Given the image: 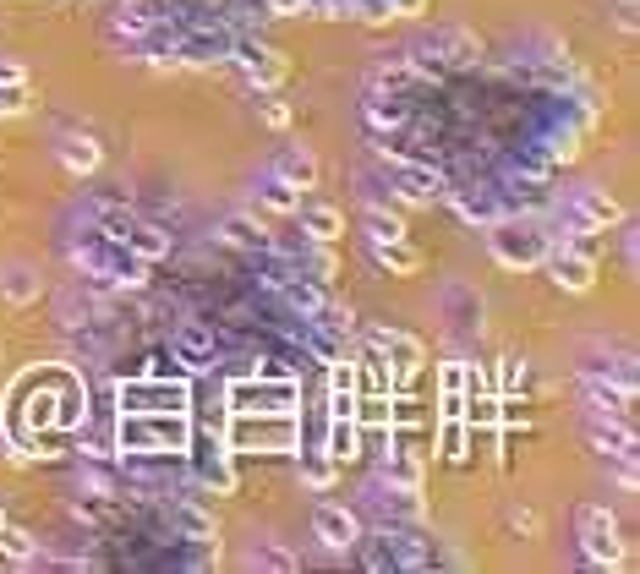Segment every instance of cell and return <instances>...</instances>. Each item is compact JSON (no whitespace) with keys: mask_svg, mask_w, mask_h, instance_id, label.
<instances>
[{"mask_svg":"<svg viewBox=\"0 0 640 574\" xmlns=\"http://www.w3.org/2000/svg\"><path fill=\"white\" fill-rule=\"evenodd\" d=\"M170 531H176L181 542H197L203 553L219 558V525H214V514L203 509V498H176L170 503Z\"/></svg>","mask_w":640,"mask_h":574,"instance_id":"9a60e30c","label":"cell"},{"mask_svg":"<svg viewBox=\"0 0 640 574\" xmlns=\"http://www.w3.org/2000/svg\"><path fill=\"white\" fill-rule=\"evenodd\" d=\"M247 564H252V569H279V574H290V569H301V558H296V553H285L279 542H258V547H252Z\"/></svg>","mask_w":640,"mask_h":574,"instance_id":"f35d334b","label":"cell"},{"mask_svg":"<svg viewBox=\"0 0 640 574\" xmlns=\"http://www.w3.org/2000/svg\"><path fill=\"white\" fill-rule=\"evenodd\" d=\"M312 536H318L329 553H351L356 536H362V509H345V503H318V509H312Z\"/></svg>","mask_w":640,"mask_h":574,"instance_id":"7c38bea8","label":"cell"},{"mask_svg":"<svg viewBox=\"0 0 640 574\" xmlns=\"http://www.w3.org/2000/svg\"><path fill=\"white\" fill-rule=\"evenodd\" d=\"M219 241L236 246V252H247V257H258V252H269V246H274V230L263 225L258 214H225V219H219Z\"/></svg>","mask_w":640,"mask_h":574,"instance_id":"ac0fdd59","label":"cell"},{"mask_svg":"<svg viewBox=\"0 0 640 574\" xmlns=\"http://www.w3.org/2000/svg\"><path fill=\"white\" fill-rule=\"evenodd\" d=\"M591 449L597 454H608L613 465H635V421H602V416H591Z\"/></svg>","mask_w":640,"mask_h":574,"instance_id":"d6986e66","label":"cell"},{"mask_svg":"<svg viewBox=\"0 0 640 574\" xmlns=\"http://www.w3.org/2000/svg\"><path fill=\"white\" fill-rule=\"evenodd\" d=\"M548 274H553V285L564 290V296H586L591 285H597V257L591 252H569V246H548Z\"/></svg>","mask_w":640,"mask_h":574,"instance_id":"4fadbf2b","label":"cell"},{"mask_svg":"<svg viewBox=\"0 0 640 574\" xmlns=\"http://www.w3.org/2000/svg\"><path fill=\"white\" fill-rule=\"evenodd\" d=\"M449 307H455V334L460 339H471V334H482V296H476V290H465V285H455L449 290Z\"/></svg>","mask_w":640,"mask_h":574,"instance_id":"1f68e13d","label":"cell"},{"mask_svg":"<svg viewBox=\"0 0 640 574\" xmlns=\"http://www.w3.org/2000/svg\"><path fill=\"white\" fill-rule=\"evenodd\" d=\"M121 410H192V378H126L115 389V416Z\"/></svg>","mask_w":640,"mask_h":574,"instance_id":"52a82bcc","label":"cell"},{"mask_svg":"<svg viewBox=\"0 0 640 574\" xmlns=\"http://www.w3.org/2000/svg\"><path fill=\"white\" fill-rule=\"evenodd\" d=\"M290 219H301V236L307 241H340L345 236V214L334 203H301Z\"/></svg>","mask_w":640,"mask_h":574,"instance_id":"603a6c76","label":"cell"},{"mask_svg":"<svg viewBox=\"0 0 640 574\" xmlns=\"http://www.w3.org/2000/svg\"><path fill=\"white\" fill-rule=\"evenodd\" d=\"M55 159H61L72 175H93L104 164V148L93 143L88 132H61V137H55Z\"/></svg>","mask_w":640,"mask_h":574,"instance_id":"7402d4cb","label":"cell"},{"mask_svg":"<svg viewBox=\"0 0 640 574\" xmlns=\"http://www.w3.org/2000/svg\"><path fill=\"white\" fill-rule=\"evenodd\" d=\"M465 372H471V361H444L438 367V394H465Z\"/></svg>","mask_w":640,"mask_h":574,"instance_id":"60d3db41","label":"cell"},{"mask_svg":"<svg viewBox=\"0 0 640 574\" xmlns=\"http://www.w3.org/2000/svg\"><path fill=\"white\" fill-rule=\"evenodd\" d=\"M526 383H531L526 356H504V361H498V372H493V394H526Z\"/></svg>","mask_w":640,"mask_h":574,"instance_id":"8d00e7d4","label":"cell"},{"mask_svg":"<svg viewBox=\"0 0 640 574\" xmlns=\"http://www.w3.org/2000/svg\"><path fill=\"white\" fill-rule=\"evenodd\" d=\"M170 356H176L186 372H208V367H214V356H219L214 328H208V323H181L176 334H170Z\"/></svg>","mask_w":640,"mask_h":574,"instance_id":"2e32d148","label":"cell"},{"mask_svg":"<svg viewBox=\"0 0 640 574\" xmlns=\"http://www.w3.org/2000/svg\"><path fill=\"white\" fill-rule=\"evenodd\" d=\"M438 416H427V405L422 400H411V394H389V427L394 432H422V427H433Z\"/></svg>","mask_w":640,"mask_h":574,"instance_id":"d6a6232c","label":"cell"},{"mask_svg":"<svg viewBox=\"0 0 640 574\" xmlns=\"http://www.w3.org/2000/svg\"><path fill=\"white\" fill-rule=\"evenodd\" d=\"M219 438H225L230 454H296L301 449V416H258V410H230Z\"/></svg>","mask_w":640,"mask_h":574,"instance_id":"7a4b0ae2","label":"cell"},{"mask_svg":"<svg viewBox=\"0 0 640 574\" xmlns=\"http://www.w3.org/2000/svg\"><path fill=\"white\" fill-rule=\"evenodd\" d=\"M487 252H493V263L509 268V274L542 268V257H548V225H537L526 208H520V214H504V219L487 225Z\"/></svg>","mask_w":640,"mask_h":574,"instance_id":"3957f363","label":"cell"},{"mask_svg":"<svg viewBox=\"0 0 640 574\" xmlns=\"http://www.w3.org/2000/svg\"><path fill=\"white\" fill-rule=\"evenodd\" d=\"M362 230H367V241H405V236H411V230H405V219H400V214H389L383 203H367Z\"/></svg>","mask_w":640,"mask_h":574,"instance_id":"d590c367","label":"cell"},{"mask_svg":"<svg viewBox=\"0 0 640 574\" xmlns=\"http://www.w3.org/2000/svg\"><path fill=\"white\" fill-rule=\"evenodd\" d=\"M0 525H6V509H0Z\"/></svg>","mask_w":640,"mask_h":574,"instance_id":"bcb514c9","label":"cell"},{"mask_svg":"<svg viewBox=\"0 0 640 574\" xmlns=\"http://www.w3.org/2000/svg\"><path fill=\"white\" fill-rule=\"evenodd\" d=\"M378 159H383V170H389V192L400 197V203H411V208L444 203V192H449L444 170H433V164H411V159L389 154V148H378Z\"/></svg>","mask_w":640,"mask_h":574,"instance_id":"5b68a950","label":"cell"},{"mask_svg":"<svg viewBox=\"0 0 640 574\" xmlns=\"http://www.w3.org/2000/svg\"><path fill=\"white\" fill-rule=\"evenodd\" d=\"M575 525H580V553H586V564H597V569L624 564V536H619V520L608 514V503H580Z\"/></svg>","mask_w":640,"mask_h":574,"instance_id":"8992f818","label":"cell"},{"mask_svg":"<svg viewBox=\"0 0 640 574\" xmlns=\"http://www.w3.org/2000/svg\"><path fill=\"white\" fill-rule=\"evenodd\" d=\"M422 55L427 61H449V66H471L476 61V39L465 28H444V33H433V39L422 44Z\"/></svg>","mask_w":640,"mask_h":574,"instance_id":"4316f807","label":"cell"},{"mask_svg":"<svg viewBox=\"0 0 640 574\" xmlns=\"http://www.w3.org/2000/svg\"><path fill=\"white\" fill-rule=\"evenodd\" d=\"M433 427H438V443H433V454H438V460H449V465H460L465 454H471V427H465L460 416H438Z\"/></svg>","mask_w":640,"mask_h":574,"instance_id":"83f0119b","label":"cell"},{"mask_svg":"<svg viewBox=\"0 0 640 574\" xmlns=\"http://www.w3.org/2000/svg\"><path fill=\"white\" fill-rule=\"evenodd\" d=\"M88 421H93V410H88L83 378L61 367V383H55V427H61V432H83Z\"/></svg>","mask_w":640,"mask_h":574,"instance_id":"e0dca14e","label":"cell"},{"mask_svg":"<svg viewBox=\"0 0 640 574\" xmlns=\"http://www.w3.org/2000/svg\"><path fill=\"white\" fill-rule=\"evenodd\" d=\"M186 476H192L197 492L230 498V492H236V465H230L225 438H214V432H208V449H186Z\"/></svg>","mask_w":640,"mask_h":574,"instance_id":"9c48e42d","label":"cell"},{"mask_svg":"<svg viewBox=\"0 0 640 574\" xmlns=\"http://www.w3.org/2000/svg\"><path fill=\"white\" fill-rule=\"evenodd\" d=\"M362 115H367V126H405V104L400 99H383V93H372V99L362 104Z\"/></svg>","mask_w":640,"mask_h":574,"instance_id":"74e56055","label":"cell"},{"mask_svg":"<svg viewBox=\"0 0 640 574\" xmlns=\"http://www.w3.org/2000/svg\"><path fill=\"white\" fill-rule=\"evenodd\" d=\"M367 252H372V263H378L383 274H394V279H411L416 268H422V252L411 246V236L405 241H367Z\"/></svg>","mask_w":640,"mask_h":574,"instance_id":"484cf974","label":"cell"},{"mask_svg":"<svg viewBox=\"0 0 640 574\" xmlns=\"http://www.w3.org/2000/svg\"><path fill=\"white\" fill-rule=\"evenodd\" d=\"M39 274H33L28 263H11L6 274H0V296L11 301V307H28V301H39Z\"/></svg>","mask_w":640,"mask_h":574,"instance_id":"4dcf8cb0","label":"cell"},{"mask_svg":"<svg viewBox=\"0 0 640 574\" xmlns=\"http://www.w3.org/2000/svg\"><path fill=\"white\" fill-rule=\"evenodd\" d=\"M0 558H6V564H22L28 569L33 558H39V542H33V531H22V525H0Z\"/></svg>","mask_w":640,"mask_h":574,"instance_id":"836d02e7","label":"cell"},{"mask_svg":"<svg viewBox=\"0 0 640 574\" xmlns=\"http://www.w3.org/2000/svg\"><path fill=\"white\" fill-rule=\"evenodd\" d=\"M230 66H236L258 93H274L279 82H285V72H290L285 50H274L269 39H252V33H236V44H230Z\"/></svg>","mask_w":640,"mask_h":574,"instance_id":"ba28073f","label":"cell"},{"mask_svg":"<svg viewBox=\"0 0 640 574\" xmlns=\"http://www.w3.org/2000/svg\"><path fill=\"white\" fill-rule=\"evenodd\" d=\"M192 438V410H121L115 416V454H186Z\"/></svg>","mask_w":640,"mask_h":574,"instance_id":"6da1fadb","label":"cell"},{"mask_svg":"<svg viewBox=\"0 0 640 574\" xmlns=\"http://www.w3.org/2000/svg\"><path fill=\"white\" fill-rule=\"evenodd\" d=\"M318 449L345 471V465L362 460V427H356L351 416H323V443H318Z\"/></svg>","mask_w":640,"mask_h":574,"instance_id":"ffe728a7","label":"cell"},{"mask_svg":"<svg viewBox=\"0 0 640 574\" xmlns=\"http://www.w3.org/2000/svg\"><path fill=\"white\" fill-rule=\"evenodd\" d=\"M378 476L389 487H416V492H422L427 460L405 443V432H389V443H383V454H378Z\"/></svg>","mask_w":640,"mask_h":574,"instance_id":"5bb4252c","label":"cell"},{"mask_svg":"<svg viewBox=\"0 0 640 574\" xmlns=\"http://www.w3.org/2000/svg\"><path fill=\"white\" fill-rule=\"evenodd\" d=\"M367 345H378V350H383V361H389V372H394V394L411 389V378L427 367L422 339L405 334V328H367Z\"/></svg>","mask_w":640,"mask_h":574,"instance_id":"30bf717a","label":"cell"},{"mask_svg":"<svg viewBox=\"0 0 640 574\" xmlns=\"http://www.w3.org/2000/svg\"><path fill=\"white\" fill-rule=\"evenodd\" d=\"M126 246H132V252L143 257V263H159V257H170V246H176V241H170V236H165V230H159V225H148V219H137V230H132V236H126Z\"/></svg>","mask_w":640,"mask_h":574,"instance_id":"e575fe53","label":"cell"},{"mask_svg":"<svg viewBox=\"0 0 640 574\" xmlns=\"http://www.w3.org/2000/svg\"><path fill=\"white\" fill-rule=\"evenodd\" d=\"M296 460H301V487H312V492H329L334 482H340V465H334L323 449H296Z\"/></svg>","mask_w":640,"mask_h":574,"instance_id":"f546056e","label":"cell"},{"mask_svg":"<svg viewBox=\"0 0 640 574\" xmlns=\"http://www.w3.org/2000/svg\"><path fill=\"white\" fill-rule=\"evenodd\" d=\"M225 410H258V416H301V378H258V372H241V378L219 383Z\"/></svg>","mask_w":640,"mask_h":574,"instance_id":"277c9868","label":"cell"},{"mask_svg":"<svg viewBox=\"0 0 640 574\" xmlns=\"http://www.w3.org/2000/svg\"><path fill=\"white\" fill-rule=\"evenodd\" d=\"M11 82H28V66L11 61V55H0V88H11Z\"/></svg>","mask_w":640,"mask_h":574,"instance_id":"7bdbcfd3","label":"cell"},{"mask_svg":"<svg viewBox=\"0 0 640 574\" xmlns=\"http://www.w3.org/2000/svg\"><path fill=\"white\" fill-rule=\"evenodd\" d=\"M580 394H586L591 416H602V421H635L630 416V410H635V389H624L619 378H608V372L591 367L586 378H580Z\"/></svg>","mask_w":640,"mask_h":574,"instance_id":"8fae6325","label":"cell"},{"mask_svg":"<svg viewBox=\"0 0 640 574\" xmlns=\"http://www.w3.org/2000/svg\"><path fill=\"white\" fill-rule=\"evenodd\" d=\"M176 0H121V17H137V22H165Z\"/></svg>","mask_w":640,"mask_h":574,"instance_id":"ab89813d","label":"cell"},{"mask_svg":"<svg viewBox=\"0 0 640 574\" xmlns=\"http://www.w3.org/2000/svg\"><path fill=\"white\" fill-rule=\"evenodd\" d=\"M323 405H329V416H351V410H356V389H334V383H329Z\"/></svg>","mask_w":640,"mask_h":574,"instance_id":"b9f144b4","label":"cell"},{"mask_svg":"<svg viewBox=\"0 0 640 574\" xmlns=\"http://www.w3.org/2000/svg\"><path fill=\"white\" fill-rule=\"evenodd\" d=\"M263 121H269L274 132H279V126H290V104H279V99H263Z\"/></svg>","mask_w":640,"mask_h":574,"instance_id":"ee69618b","label":"cell"},{"mask_svg":"<svg viewBox=\"0 0 640 574\" xmlns=\"http://www.w3.org/2000/svg\"><path fill=\"white\" fill-rule=\"evenodd\" d=\"M509 525H515V531H537V520H531L526 509H515V514H509Z\"/></svg>","mask_w":640,"mask_h":574,"instance_id":"f6af8a7d","label":"cell"},{"mask_svg":"<svg viewBox=\"0 0 640 574\" xmlns=\"http://www.w3.org/2000/svg\"><path fill=\"white\" fill-rule=\"evenodd\" d=\"M258 208H269V214H296V208H301V192H296V186H290V181H279V175L274 170H263L258 175Z\"/></svg>","mask_w":640,"mask_h":574,"instance_id":"f1b7e54d","label":"cell"},{"mask_svg":"<svg viewBox=\"0 0 640 574\" xmlns=\"http://www.w3.org/2000/svg\"><path fill=\"white\" fill-rule=\"evenodd\" d=\"M569 208H575V214L586 219L591 230H608V225H619V219H624V208L613 203V197L602 192V186H580V192L569 197Z\"/></svg>","mask_w":640,"mask_h":574,"instance_id":"d4e9b609","label":"cell"},{"mask_svg":"<svg viewBox=\"0 0 640 574\" xmlns=\"http://www.w3.org/2000/svg\"><path fill=\"white\" fill-rule=\"evenodd\" d=\"M269 170L279 175V181H290L296 192H312V186H318V175H323V164H318V154H312V148H285V154H279Z\"/></svg>","mask_w":640,"mask_h":574,"instance_id":"cb8c5ba5","label":"cell"},{"mask_svg":"<svg viewBox=\"0 0 640 574\" xmlns=\"http://www.w3.org/2000/svg\"><path fill=\"white\" fill-rule=\"evenodd\" d=\"M444 203L455 208V214L465 219V225H493V219H504L509 208H504V197L498 192H444Z\"/></svg>","mask_w":640,"mask_h":574,"instance_id":"44dd1931","label":"cell"}]
</instances>
